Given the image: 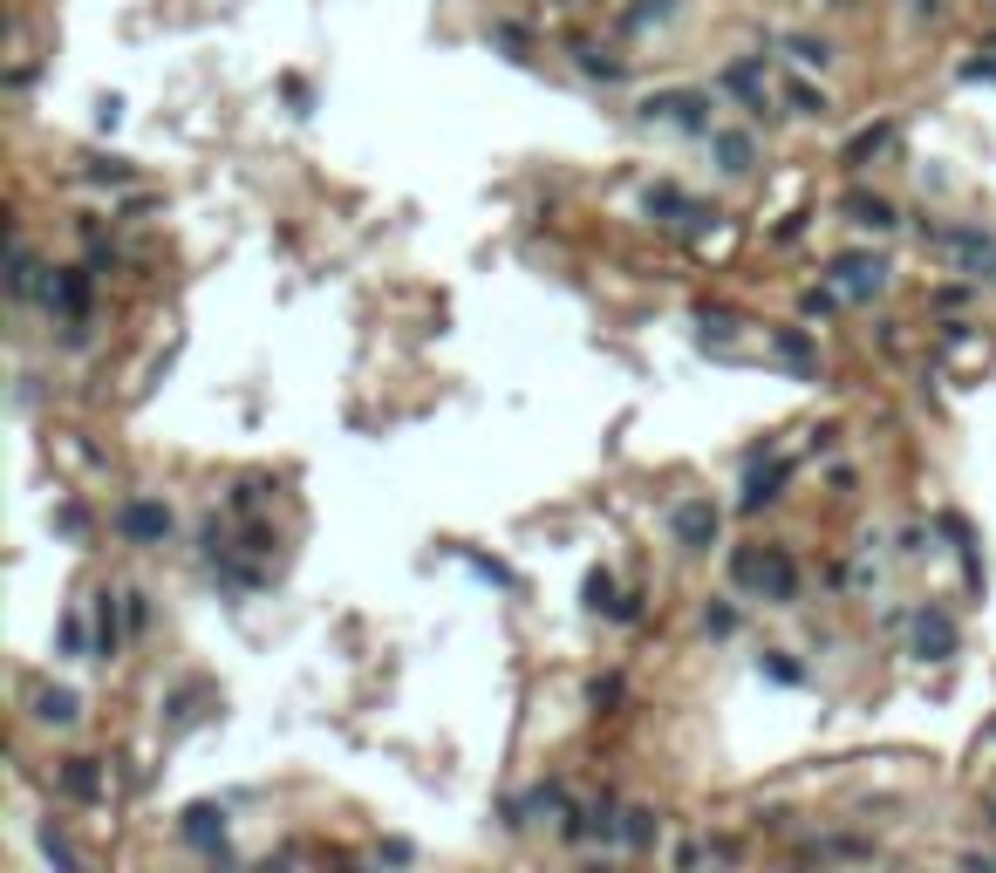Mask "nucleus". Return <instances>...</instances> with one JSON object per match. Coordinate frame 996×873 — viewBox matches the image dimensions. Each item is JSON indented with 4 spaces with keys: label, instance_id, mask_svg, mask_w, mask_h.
I'll list each match as a JSON object with an SVG mask.
<instances>
[{
    "label": "nucleus",
    "instance_id": "nucleus-1",
    "mask_svg": "<svg viewBox=\"0 0 996 873\" xmlns=\"http://www.w3.org/2000/svg\"><path fill=\"white\" fill-rule=\"evenodd\" d=\"M676 526H683V539H710V532H717V519H710L703 505H690V512L676 519Z\"/></svg>",
    "mask_w": 996,
    "mask_h": 873
},
{
    "label": "nucleus",
    "instance_id": "nucleus-2",
    "mask_svg": "<svg viewBox=\"0 0 996 873\" xmlns=\"http://www.w3.org/2000/svg\"><path fill=\"white\" fill-rule=\"evenodd\" d=\"M123 526H130V532H164V526H171V519H164V512H151V505H137V512L123 519Z\"/></svg>",
    "mask_w": 996,
    "mask_h": 873
}]
</instances>
